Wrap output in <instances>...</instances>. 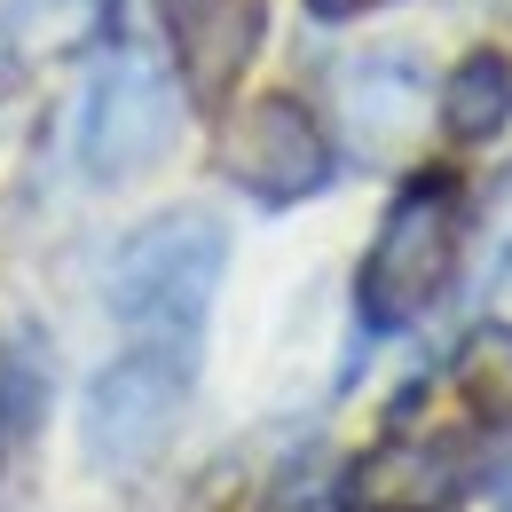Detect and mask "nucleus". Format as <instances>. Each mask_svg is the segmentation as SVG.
Segmentation results:
<instances>
[{
    "mask_svg": "<svg viewBox=\"0 0 512 512\" xmlns=\"http://www.w3.org/2000/svg\"><path fill=\"white\" fill-rule=\"evenodd\" d=\"M221 268H229V237L213 213L197 205H174L158 221H142L119 260H111V316L127 323L142 347L158 355H197V331H205V308L221 292Z\"/></svg>",
    "mask_w": 512,
    "mask_h": 512,
    "instance_id": "f257e3e1",
    "label": "nucleus"
},
{
    "mask_svg": "<svg viewBox=\"0 0 512 512\" xmlns=\"http://www.w3.org/2000/svg\"><path fill=\"white\" fill-rule=\"evenodd\" d=\"M457 253H465V197L449 174H426L386 205L379 237L363 253V276H355V308H363V331H402L418 323L457 276Z\"/></svg>",
    "mask_w": 512,
    "mask_h": 512,
    "instance_id": "f03ea898",
    "label": "nucleus"
},
{
    "mask_svg": "<svg viewBox=\"0 0 512 512\" xmlns=\"http://www.w3.org/2000/svg\"><path fill=\"white\" fill-rule=\"evenodd\" d=\"M182 394H190V363H182V355L134 347L127 363H111L103 379L87 386V457H95L103 473L134 481L158 449L174 442Z\"/></svg>",
    "mask_w": 512,
    "mask_h": 512,
    "instance_id": "7ed1b4c3",
    "label": "nucleus"
},
{
    "mask_svg": "<svg viewBox=\"0 0 512 512\" xmlns=\"http://www.w3.org/2000/svg\"><path fill=\"white\" fill-rule=\"evenodd\" d=\"M213 166L245 197H260V205H300V197H316L323 182H331V142H323L308 103L260 95V103H245V111L221 119Z\"/></svg>",
    "mask_w": 512,
    "mask_h": 512,
    "instance_id": "20e7f679",
    "label": "nucleus"
},
{
    "mask_svg": "<svg viewBox=\"0 0 512 512\" xmlns=\"http://www.w3.org/2000/svg\"><path fill=\"white\" fill-rule=\"evenodd\" d=\"M174 87L158 79V64L142 56H119L103 64V79L87 87V119H79V166L95 182H134L142 166H158L174 150Z\"/></svg>",
    "mask_w": 512,
    "mask_h": 512,
    "instance_id": "39448f33",
    "label": "nucleus"
},
{
    "mask_svg": "<svg viewBox=\"0 0 512 512\" xmlns=\"http://www.w3.org/2000/svg\"><path fill=\"white\" fill-rule=\"evenodd\" d=\"M268 40V0H166V48L197 103H221Z\"/></svg>",
    "mask_w": 512,
    "mask_h": 512,
    "instance_id": "423d86ee",
    "label": "nucleus"
},
{
    "mask_svg": "<svg viewBox=\"0 0 512 512\" xmlns=\"http://www.w3.org/2000/svg\"><path fill=\"white\" fill-rule=\"evenodd\" d=\"M339 111H347V142L363 158H402L426 119V79L410 56H363L339 79Z\"/></svg>",
    "mask_w": 512,
    "mask_h": 512,
    "instance_id": "0eeeda50",
    "label": "nucleus"
},
{
    "mask_svg": "<svg viewBox=\"0 0 512 512\" xmlns=\"http://www.w3.org/2000/svg\"><path fill=\"white\" fill-rule=\"evenodd\" d=\"M449 497V457L434 442H379L355 465V505L363 512H434Z\"/></svg>",
    "mask_w": 512,
    "mask_h": 512,
    "instance_id": "6e6552de",
    "label": "nucleus"
},
{
    "mask_svg": "<svg viewBox=\"0 0 512 512\" xmlns=\"http://www.w3.org/2000/svg\"><path fill=\"white\" fill-rule=\"evenodd\" d=\"M103 32V0H0V48L16 64L79 56Z\"/></svg>",
    "mask_w": 512,
    "mask_h": 512,
    "instance_id": "1a4fd4ad",
    "label": "nucleus"
},
{
    "mask_svg": "<svg viewBox=\"0 0 512 512\" xmlns=\"http://www.w3.org/2000/svg\"><path fill=\"white\" fill-rule=\"evenodd\" d=\"M442 127L457 134V142H489V134L512 127V56L473 48L465 64L449 71V87H442Z\"/></svg>",
    "mask_w": 512,
    "mask_h": 512,
    "instance_id": "9d476101",
    "label": "nucleus"
},
{
    "mask_svg": "<svg viewBox=\"0 0 512 512\" xmlns=\"http://www.w3.org/2000/svg\"><path fill=\"white\" fill-rule=\"evenodd\" d=\"M40 410H48V363H40V339L8 331V339H0V434L40 426Z\"/></svg>",
    "mask_w": 512,
    "mask_h": 512,
    "instance_id": "9b49d317",
    "label": "nucleus"
},
{
    "mask_svg": "<svg viewBox=\"0 0 512 512\" xmlns=\"http://www.w3.org/2000/svg\"><path fill=\"white\" fill-rule=\"evenodd\" d=\"M457 379L473 394V410H512V331L505 323H489V331H473L465 339V355H457Z\"/></svg>",
    "mask_w": 512,
    "mask_h": 512,
    "instance_id": "f8f14e48",
    "label": "nucleus"
},
{
    "mask_svg": "<svg viewBox=\"0 0 512 512\" xmlns=\"http://www.w3.org/2000/svg\"><path fill=\"white\" fill-rule=\"evenodd\" d=\"M481 489H489V512H512V442H497L489 473H481Z\"/></svg>",
    "mask_w": 512,
    "mask_h": 512,
    "instance_id": "ddd939ff",
    "label": "nucleus"
},
{
    "mask_svg": "<svg viewBox=\"0 0 512 512\" xmlns=\"http://www.w3.org/2000/svg\"><path fill=\"white\" fill-rule=\"evenodd\" d=\"M323 24H339V16H371V8H386V0H308Z\"/></svg>",
    "mask_w": 512,
    "mask_h": 512,
    "instance_id": "4468645a",
    "label": "nucleus"
}]
</instances>
